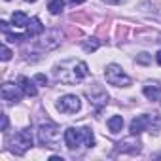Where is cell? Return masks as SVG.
I'll list each match as a JSON object with an SVG mask.
<instances>
[{"label": "cell", "mask_w": 161, "mask_h": 161, "mask_svg": "<svg viewBox=\"0 0 161 161\" xmlns=\"http://www.w3.org/2000/svg\"><path fill=\"white\" fill-rule=\"evenodd\" d=\"M87 76H89L87 64L84 61H78V59H66L55 66V78L63 84H68V86L80 84Z\"/></svg>", "instance_id": "1"}, {"label": "cell", "mask_w": 161, "mask_h": 161, "mask_svg": "<svg viewBox=\"0 0 161 161\" xmlns=\"http://www.w3.org/2000/svg\"><path fill=\"white\" fill-rule=\"evenodd\" d=\"M104 78L110 86H116V87H129L131 86V78L123 72V68L119 64H108L104 70Z\"/></svg>", "instance_id": "2"}, {"label": "cell", "mask_w": 161, "mask_h": 161, "mask_svg": "<svg viewBox=\"0 0 161 161\" xmlns=\"http://www.w3.org/2000/svg\"><path fill=\"white\" fill-rule=\"evenodd\" d=\"M59 127L55 123H42L40 129H38V140L42 146H47V148H57L59 144Z\"/></svg>", "instance_id": "3"}, {"label": "cell", "mask_w": 161, "mask_h": 161, "mask_svg": "<svg viewBox=\"0 0 161 161\" xmlns=\"http://www.w3.org/2000/svg\"><path fill=\"white\" fill-rule=\"evenodd\" d=\"M12 150L17 153V155H21V153H25L29 148H32V135H31V131L29 129H21V131H17L15 133V136L12 138Z\"/></svg>", "instance_id": "4"}, {"label": "cell", "mask_w": 161, "mask_h": 161, "mask_svg": "<svg viewBox=\"0 0 161 161\" xmlns=\"http://www.w3.org/2000/svg\"><path fill=\"white\" fill-rule=\"evenodd\" d=\"M64 144L68 150H76L80 146H86V136H84V129H74L68 127L64 131Z\"/></svg>", "instance_id": "5"}, {"label": "cell", "mask_w": 161, "mask_h": 161, "mask_svg": "<svg viewBox=\"0 0 161 161\" xmlns=\"http://www.w3.org/2000/svg\"><path fill=\"white\" fill-rule=\"evenodd\" d=\"M80 108H82V103L76 95H64L57 101V110L63 114H76Z\"/></svg>", "instance_id": "6"}, {"label": "cell", "mask_w": 161, "mask_h": 161, "mask_svg": "<svg viewBox=\"0 0 161 161\" xmlns=\"http://www.w3.org/2000/svg\"><path fill=\"white\" fill-rule=\"evenodd\" d=\"M19 89H21L19 86L4 84V86H2V99H4L6 103H19V101H21V93H23V91H19Z\"/></svg>", "instance_id": "7"}, {"label": "cell", "mask_w": 161, "mask_h": 161, "mask_svg": "<svg viewBox=\"0 0 161 161\" xmlns=\"http://www.w3.org/2000/svg\"><path fill=\"white\" fill-rule=\"evenodd\" d=\"M150 125V116H136L133 121H131V135H140L142 131H146Z\"/></svg>", "instance_id": "8"}, {"label": "cell", "mask_w": 161, "mask_h": 161, "mask_svg": "<svg viewBox=\"0 0 161 161\" xmlns=\"http://www.w3.org/2000/svg\"><path fill=\"white\" fill-rule=\"evenodd\" d=\"M17 84H19L21 91H23L27 97H36V93H38V91H36L34 84L31 82V80H29L27 76H19V82H17Z\"/></svg>", "instance_id": "9"}, {"label": "cell", "mask_w": 161, "mask_h": 161, "mask_svg": "<svg viewBox=\"0 0 161 161\" xmlns=\"http://www.w3.org/2000/svg\"><path fill=\"white\" fill-rule=\"evenodd\" d=\"M42 32H44V25L40 23V19H38V17L29 19V25H27V34H29V36H38V34H42Z\"/></svg>", "instance_id": "10"}, {"label": "cell", "mask_w": 161, "mask_h": 161, "mask_svg": "<svg viewBox=\"0 0 161 161\" xmlns=\"http://www.w3.org/2000/svg\"><path fill=\"white\" fill-rule=\"evenodd\" d=\"M12 25H14L15 29H23V27H27V25H29V17H27V14H23V12H15V14L12 15Z\"/></svg>", "instance_id": "11"}, {"label": "cell", "mask_w": 161, "mask_h": 161, "mask_svg": "<svg viewBox=\"0 0 161 161\" xmlns=\"http://www.w3.org/2000/svg\"><path fill=\"white\" fill-rule=\"evenodd\" d=\"M108 129H110L112 135H118V133L123 129V118H121V116H112V118L108 119Z\"/></svg>", "instance_id": "12"}, {"label": "cell", "mask_w": 161, "mask_h": 161, "mask_svg": "<svg viewBox=\"0 0 161 161\" xmlns=\"http://www.w3.org/2000/svg\"><path fill=\"white\" fill-rule=\"evenodd\" d=\"M144 95H146V99H150V101H157L159 99V86L157 84H150V86H144Z\"/></svg>", "instance_id": "13"}, {"label": "cell", "mask_w": 161, "mask_h": 161, "mask_svg": "<svg viewBox=\"0 0 161 161\" xmlns=\"http://www.w3.org/2000/svg\"><path fill=\"white\" fill-rule=\"evenodd\" d=\"M47 10H49L53 15H59V14H63V10H64V0H49Z\"/></svg>", "instance_id": "14"}, {"label": "cell", "mask_w": 161, "mask_h": 161, "mask_svg": "<svg viewBox=\"0 0 161 161\" xmlns=\"http://www.w3.org/2000/svg\"><path fill=\"white\" fill-rule=\"evenodd\" d=\"M27 38H31V36H29V34H12V32H6V40L12 42V44H21V42H25Z\"/></svg>", "instance_id": "15"}, {"label": "cell", "mask_w": 161, "mask_h": 161, "mask_svg": "<svg viewBox=\"0 0 161 161\" xmlns=\"http://www.w3.org/2000/svg\"><path fill=\"white\" fill-rule=\"evenodd\" d=\"M82 129H84V136H86V146H87V148H93V146H95V138H93L91 129H89V127H82Z\"/></svg>", "instance_id": "16"}, {"label": "cell", "mask_w": 161, "mask_h": 161, "mask_svg": "<svg viewBox=\"0 0 161 161\" xmlns=\"http://www.w3.org/2000/svg\"><path fill=\"white\" fill-rule=\"evenodd\" d=\"M136 63H140V64H148V63H150V55H148V53H140V55L136 57Z\"/></svg>", "instance_id": "17"}, {"label": "cell", "mask_w": 161, "mask_h": 161, "mask_svg": "<svg viewBox=\"0 0 161 161\" xmlns=\"http://www.w3.org/2000/svg\"><path fill=\"white\" fill-rule=\"evenodd\" d=\"M34 82L40 84V86H46V84H47V78H46L44 74H36V76H34Z\"/></svg>", "instance_id": "18"}, {"label": "cell", "mask_w": 161, "mask_h": 161, "mask_svg": "<svg viewBox=\"0 0 161 161\" xmlns=\"http://www.w3.org/2000/svg\"><path fill=\"white\" fill-rule=\"evenodd\" d=\"M84 47H86L87 51H95V49L99 47V42H86V44H84Z\"/></svg>", "instance_id": "19"}, {"label": "cell", "mask_w": 161, "mask_h": 161, "mask_svg": "<svg viewBox=\"0 0 161 161\" xmlns=\"http://www.w3.org/2000/svg\"><path fill=\"white\" fill-rule=\"evenodd\" d=\"M10 59H12V51L6 46H2V61H10Z\"/></svg>", "instance_id": "20"}, {"label": "cell", "mask_w": 161, "mask_h": 161, "mask_svg": "<svg viewBox=\"0 0 161 161\" xmlns=\"http://www.w3.org/2000/svg\"><path fill=\"white\" fill-rule=\"evenodd\" d=\"M103 2H106V4H112V6H118V4H123L125 0H103Z\"/></svg>", "instance_id": "21"}, {"label": "cell", "mask_w": 161, "mask_h": 161, "mask_svg": "<svg viewBox=\"0 0 161 161\" xmlns=\"http://www.w3.org/2000/svg\"><path fill=\"white\" fill-rule=\"evenodd\" d=\"M8 129V116H2V131Z\"/></svg>", "instance_id": "22"}, {"label": "cell", "mask_w": 161, "mask_h": 161, "mask_svg": "<svg viewBox=\"0 0 161 161\" xmlns=\"http://www.w3.org/2000/svg\"><path fill=\"white\" fill-rule=\"evenodd\" d=\"M0 27H2V31H4V34H6V32H8V27H10V25H8L6 21H0Z\"/></svg>", "instance_id": "23"}, {"label": "cell", "mask_w": 161, "mask_h": 161, "mask_svg": "<svg viewBox=\"0 0 161 161\" xmlns=\"http://www.w3.org/2000/svg\"><path fill=\"white\" fill-rule=\"evenodd\" d=\"M68 2H72V4H84L86 0H68Z\"/></svg>", "instance_id": "24"}, {"label": "cell", "mask_w": 161, "mask_h": 161, "mask_svg": "<svg viewBox=\"0 0 161 161\" xmlns=\"http://www.w3.org/2000/svg\"><path fill=\"white\" fill-rule=\"evenodd\" d=\"M155 59H157V63H159V64H161V49H159V51H157V55H155Z\"/></svg>", "instance_id": "25"}, {"label": "cell", "mask_w": 161, "mask_h": 161, "mask_svg": "<svg viewBox=\"0 0 161 161\" xmlns=\"http://www.w3.org/2000/svg\"><path fill=\"white\" fill-rule=\"evenodd\" d=\"M25 2H36V0H25Z\"/></svg>", "instance_id": "26"}]
</instances>
